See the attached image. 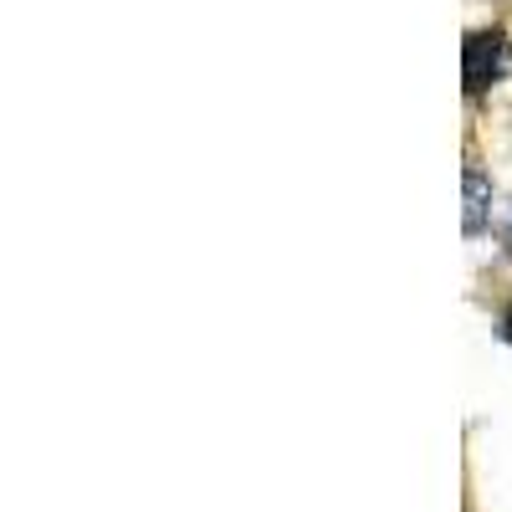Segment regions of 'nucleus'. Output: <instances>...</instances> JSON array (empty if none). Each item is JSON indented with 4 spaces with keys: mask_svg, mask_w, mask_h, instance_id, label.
<instances>
[{
    "mask_svg": "<svg viewBox=\"0 0 512 512\" xmlns=\"http://www.w3.org/2000/svg\"><path fill=\"white\" fill-rule=\"evenodd\" d=\"M507 36L502 31H477V36H466V67H461V77H466V93H487L492 82H502V72H507Z\"/></svg>",
    "mask_w": 512,
    "mask_h": 512,
    "instance_id": "obj_1",
    "label": "nucleus"
},
{
    "mask_svg": "<svg viewBox=\"0 0 512 512\" xmlns=\"http://www.w3.org/2000/svg\"><path fill=\"white\" fill-rule=\"evenodd\" d=\"M487 205H492V180L482 175V169H466V236H482L487 226Z\"/></svg>",
    "mask_w": 512,
    "mask_h": 512,
    "instance_id": "obj_2",
    "label": "nucleus"
},
{
    "mask_svg": "<svg viewBox=\"0 0 512 512\" xmlns=\"http://www.w3.org/2000/svg\"><path fill=\"white\" fill-rule=\"evenodd\" d=\"M502 246H507V256H512V216H507V226H502Z\"/></svg>",
    "mask_w": 512,
    "mask_h": 512,
    "instance_id": "obj_3",
    "label": "nucleus"
},
{
    "mask_svg": "<svg viewBox=\"0 0 512 512\" xmlns=\"http://www.w3.org/2000/svg\"><path fill=\"white\" fill-rule=\"evenodd\" d=\"M502 333H507V338H512V313H507V328H502Z\"/></svg>",
    "mask_w": 512,
    "mask_h": 512,
    "instance_id": "obj_4",
    "label": "nucleus"
}]
</instances>
